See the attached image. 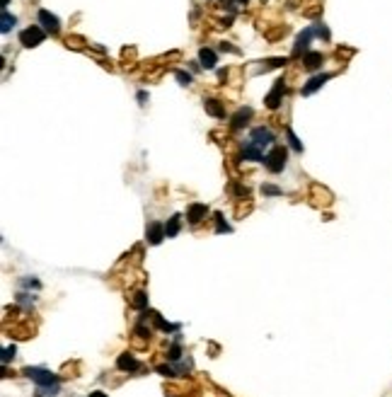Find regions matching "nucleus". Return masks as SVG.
Listing matches in <instances>:
<instances>
[{"label": "nucleus", "instance_id": "1", "mask_svg": "<svg viewBox=\"0 0 392 397\" xmlns=\"http://www.w3.org/2000/svg\"><path fill=\"white\" fill-rule=\"evenodd\" d=\"M286 160H288V150L283 145H273L271 150L264 155V167L271 175H279V172H283V167H286Z\"/></svg>", "mask_w": 392, "mask_h": 397}, {"label": "nucleus", "instance_id": "2", "mask_svg": "<svg viewBox=\"0 0 392 397\" xmlns=\"http://www.w3.org/2000/svg\"><path fill=\"white\" fill-rule=\"evenodd\" d=\"M24 375L36 383V387H44V385H58V375L46 371V368H39V366H29L24 368Z\"/></svg>", "mask_w": 392, "mask_h": 397}, {"label": "nucleus", "instance_id": "3", "mask_svg": "<svg viewBox=\"0 0 392 397\" xmlns=\"http://www.w3.org/2000/svg\"><path fill=\"white\" fill-rule=\"evenodd\" d=\"M44 36H46V32H44L42 27H39V24H32V27H27V29H22L20 32V42H22V46L32 49V46L42 44Z\"/></svg>", "mask_w": 392, "mask_h": 397}, {"label": "nucleus", "instance_id": "4", "mask_svg": "<svg viewBox=\"0 0 392 397\" xmlns=\"http://www.w3.org/2000/svg\"><path fill=\"white\" fill-rule=\"evenodd\" d=\"M250 141L257 148H266V145H273V141H276V136H273V131L271 129H266V126H257V129H252V133H250Z\"/></svg>", "mask_w": 392, "mask_h": 397}, {"label": "nucleus", "instance_id": "5", "mask_svg": "<svg viewBox=\"0 0 392 397\" xmlns=\"http://www.w3.org/2000/svg\"><path fill=\"white\" fill-rule=\"evenodd\" d=\"M283 92H286V80L279 77V80L273 83L271 92H269L266 99H264V104H266L269 109H279V107H281V102H283Z\"/></svg>", "mask_w": 392, "mask_h": 397}, {"label": "nucleus", "instance_id": "6", "mask_svg": "<svg viewBox=\"0 0 392 397\" xmlns=\"http://www.w3.org/2000/svg\"><path fill=\"white\" fill-rule=\"evenodd\" d=\"M141 361L133 356V353H119V359H116V368L124 371V373H136V371H141Z\"/></svg>", "mask_w": 392, "mask_h": 397}, {"label": "nucleus", "instance_id": "7", "mask_svg": "<svg viewBox=\"0 0 392 397\" xmlns=\"http://www.w3.org/2000/svg\"><path fill=\"white\" fill-rule=\"evenodd\" d=\"M312 36H315V27H307L305 32L298 34V39H295V46H293V56L307 54V46H310V42H312Z\"/></svg>", "mask_w": 392, "mask_h": 397}, {"label": "nucleus", "instance_id": "8", "mask_svg": "<svg viewBox=\"0 0 392 397\" xmlns=\"http://www.w3.org/2000/svg\"><path fill=\"white\" fill-rule=\"evenodd\" d=\"M167 237L165 235V225L163 223H158V221H152V223H148V228H145V240L150 245H160Z\"/></svg>", "mask_w": 392, "mask_h": 397}, {"label": "nucleus", "instance_id": "9", "mask_svg": "<svg viewBox=\"0 0 392 397\" xmlns=\"http://www.w3.org/2000/svg\"><path fill=\"white\" fill-rule=\"evenodd\" d=\"M39 22L44 24V32H49V34L61 32V20L56 15H51L49 10H39Z\"/></svg>", "mask_w": 392, "mask_h": 397}, {"label": "nucleus", "instance_id": "10", "mask_svg": "<svg viewBox=\"0 0 392 397\" xmlns=\"http://www.w3.org/2000/svg\"><path fill=\"white\" fill-rule=\"evenodd\" d=\"M329 77H332V73H320V75H312V77H310V80H307V83L303 85V88H300V95H305V97H307V95L317 92V90L322 88V85H325Z\"/></svg>", "mask_w": 392, "mask_h": 397}, {"label": "nucleus", "instance_id": "11", "mask_svg": "<svg viewBox=\"0 0 392 397\" xmlns=\"http://www.w3.org/2000/svg\"><path fill=\"white\" fill-rule=\"evenodd\" d=\"M242 160H250V163H264V153H261V148L252 143V141H245L242 143V153H240Z\"/></svg>", "mask_w": 392, "mask_h": 397}, {"label": "nucleus", "instance_id": "12", "mask_svg": "<svg viewBox=\"0 0 392 397\" xmlns=\"http://www.w3.org/2000/svg\"><path fill=\"white\" fill-rule=\"evenodd\" d=\"M206 216H208V206H206V204H191V206L186 209V218H189L191 225H199V223L204 221Z\"/></svg>", "mask_w": 392, "mask_h": 397}, {"label": "nucleus", "instance_id": "13", "mask_svg": "<svg viewBox=\"0 0 392 397\" xmlns=\"http://www.w3.org/2000/svg\"><path fill=\"white\" fill-rule=\"evenodd\" d=\"M204 109H206V114L216 116V119H225V104H223L220 99H216V97L204 99Z\"/></svg>", "mask_w": 392, "mask_h": 397}, {"label": "nucleus", "instance_id": "14", "mask_svg": "<svg viewBox=\"0 0 392 397\" xmlns=\"http://www.w3.org/2000/svg\"><path fill=\"white\" fill-rule=\"evenodd\" d=\"M252 119V107H242V109H238V114L232 116V122H230V129L232 131H240L242 126H247V122Z\"/></svg>", "mask_w": 392, "mask_h": 397}, {"label": "nucleus", "instance_id": "15", "mask_svg": "<svg viewBox=\"0 0 392 397\" xmlns=\"http://www.w3.org/2000/svg\"><path fill=\"white\" fill-rule=\"evenodd\" d=\"M199 63H201V68H206V70H211V68H216V63H218V56H216V51L213 49H201L199 51Z\"/></svg>", "mask_w": 392, "mask_h": 397}, {"label": "nucleus", "instance_id": "16", "mask_svg": "<svg viewBox=\"0 0 392 397\" xmlns=\"http://www.w3.org/2000/svg\"><path fill=\"white\" fill-rule=\"evenodd\" d=\"M322 61H325V56L320 54V51H307L303 56V68L305 70H317V68L322 66Z\"/></svg>", "mask_w": 392, "mask_h": 397}, {"label": "nucleus", "instance_id": "17", "mask_svg": "<svg viewBox=\"0 0 392 397\" xmlns=\"http://www.w3.org/2000/svg\"><path fill=\"white\" fill-rule=\"evenodd\" d=\"M179 228H182V216H170L167 223H165V235H167V237H177V235H179Z\"/></svg>", "mask_w": 392, "mask_h": 397}, {"label": "nucleus", "instance_id": "18", "mask_svg": "<svg viewBox=\"0 0 392 397\" xmlns=\"http://www.w3.org/2000/svg\"><path fill=\"white\" fill-rule=\"evenodd\" d=\"M0 32L3 34H8L12 29V27H15V24H17V17H15V15H10V12L8 10H3V17H0Z\"/></svg>", "mask_w": 392, "mask_h": 397}, {"label": "nucleus", "instance_id": "19", "mask_svg": "<svg viewBox=\"0 0 392 397\" xmlns=\"http://www.w3.org/2000/svg\"><path fill=\"white\" fill-rule=\"evenodd\" d=\"M286 138H288V145L293 148L295 153H303V143L298 141V136L293 133V129H291V126H286Z\"/></svg>", "mask_w": 392, "mask_h": 397}, {"label": "nucleus", "instance_id": "20", "mask_svg": "<svg viewBox=\"0 0 392 397\" xmlns=\"http://www.w3.org/2000/svg\"><path fill=\"white\" fill-rule=\"evenodd\" d=\"M131 305L138 310H145L148 308V293H143V291H138V293H133V298H131Z\"/></svg>", "mask_w": 392, "mask_h": 397}, {"label": "nucleus", "instance_id": "21", "mask_svg": "<svg viewBox=\"0 0 392 397\" xmlns=\"http://www.w3.org/2000/svg\"><path fill=\"white\" fill-rule=\"evenodd\" d=\"M281 66H286V58H269V61H264V66L257 68V73H266L271 68H281Z\"/></svg>", "mask_w": 392, "mask_h": 397}, {"label": "nucleus", "instance_id": "22", "mask_svg": "<svg viewBox=\"0 0 392 397\" xmlns=\"http://www.w3.org/2000/svg\"><path fill=\"white\" fill-rule=\"evenodd\" d=\"M58 390H61L58 385H44V387H36V395L39 397H54V395H58Z\"/></svg>", "mask_w": 392, "mask_h": 397}, {"label": "nucleus", "instance_id": "23", "mask_svg": "<svg viewBox=\"0 0 392 397\" xmlns=\"http://www.w3.org/2000/svg\"><path fill=\"white\" fill-rule=\"evenodd\" d=\"M167 359H170V361H179V359H182V346H179V339H177V342L167 349Z\"/></svg>", "mask_w": 392, "mask_h": 397}, {"label": "nucleus", "instance_id": "24", "mask_svg": "<svg viewBox=\"0 0 392 397\" xmlns=\"http://www.w3.org/2000/svg\"><path fill=\"white\" fill-rule=\"evenodd\" d=\"M213 218H216V232H230V225L225 223V218H223V213H216Z\"/></svg>", "mask_w": 392, "mask_h": 397}, {"label": "nucleus", "instance_id": "25", "mask_svg": "<svg viewBox=\"0 0 392 397\" xmlns=\"http://www.w3.org/2000/svg\"><path fill=\"white\" fill-rule=\"evenodd\" d=\"M158 373L165 375V378H174V375H177V368H174L172 364H163V366H158Z\"/></svg>", "mask_w": 392, "mask_h": 397}, {"label": "nucleus", "instance_id": "26", "mask_svg": "<svg viewBox=\"0 0 392 397\" xmlns=\"http://www.w3.org/2000/svg\"><path fill=\"white\" fill-rule=\"evenodd\" d=\"M174 75H177V80H179V85H182V88H189V85H191V80H194L191 73H184V70H177Z\"/></svg>", "mask_w": 392, "mask_h": 397}, {"label": "nucleus", "instance_id": "27", "mask_svg": "<svg viewBox=\"0 0 392 397\" xmlns=\"http://www.w3.org/2000/svg\"><path fill=\"white\" fill-rule=\"evenodd\" d=\"M15 351H17V346L15 344H10V346H5L3 349V366L10 364V359H15Z\"/></svg>", "mask_w": 392, "mask_h": 397}, {"label": "nucleus", "instance_id": "28", "mask_svg": "<svg viewBox=\"0 0 392 397\" xmlns=\"http://www.w3.org/2000/svg\"><path fill=\"white\" fill-rule=\"evenodd\" d=\"M261 191H264V194H266V196H281L283 191L279 187H271V184H264V187H261Z\"/></svg>", "mask_w": 392, "mask_h": 397}, {"label": "nucleus", "instance_id": "29", "mask_svg": "<svg viewBox=\"0 0 392 397\" xmlns=\"http://www.w3.org/2000/svg\"><path fill=\"white\" fill-rule=\"evenodd\" d=\"M315 34H317V36H322V39H327V42H329V29H327V27H325L322 22H317V24H315Z\"/></svg>", "mask_w": 392, "mask_h": 397}, {"label": "nucleus", "instance_id": "30", "mask_svg": "<svg viewBox=\"0 0 392 397\" xmlns=\"http://www.w3.org/2000/svg\"><path fill=\"white\" fill-rule=\"evenodd\" d=\"M22 286H27V288H42V284H39L36 279H22Z\"/></svg>", "mask_w": 392, "mask_h": 397}, {"label": "nucleus", "instance_id": "31", "mask_svg": "<svg viewBox=\"0 0 392 397\" xmlns=\"http://www.w3.org/2000/svg\"><path fill=\"white\" fill-rule=\"evenodd\" d=\"M220 51H230V54H238V49L230 44V42H220Z\"/></svg>", "mask_w": 392, "mask_h": 397}, {"label": "nucleus", "instance_id": "32", "mask_svg": "<svg viewBox=\"0 0 392 397\" xmlns=\"http://www.w3.org/2000/svg\"><path fill=\"white\" fill-rule=\"evenodd\" d=\"M90 397H109L107 392H102V390H95V392H90Z\"/></svg>", "mask_w": 392, "mask_h": 397}, {"label": "nucleus", "instance_id": "33", "mask_svg": "<svg viewBox=\"0 0 392 397\" xmlns=\"http://www.w3.org/2000/svg\"><path fill=\"white\" fill-rule=\"evenodd\" d=\"M218 77H220V80H225V77H228V68H223V70H218Z\"/></svg>", "mask_w": 392, "mask_h": 397}, {"label": "nucleus", "instance_id": "34", "mask_svg": "<svg viewBox=\"0 0 392 397\" xmlns=\"http://www.w3.org/2000/svg\"><path fill=\"white\" fill-rule=\"evenodd\" d=\"M145 99H148L145 97V92H138V102H141V104H145Z\"/></svg>", "mask_w": 392, "mask_h": 397}, {"label": "nucleus", "instance_id": "35", "mask_svg": "<svg viewBox=\"0 0 392 397\" xmlns=\"http://www.w3.org/2000/svg\"><path fill=\"white\" fill-rule=\"evenodd\" d=\"M235 3H238V5H247L250 0H235Z\"/></svg>", "mask_w": 392, "mask_h": 397}, {"label": "nucleus", "instance_id": "36", "mask_svg": "<svg viewBox=\"0 0 392 397\" xmlns=\"http://www.w3.org/2000/svg\"><path fill=\"white\" fill-rule=\"evenodd\" d=\"M8 3H10V0H3V10H5V5H8Z\"/></svg>", "mask_w": 392, "mask_h": 397}]
</instances>
